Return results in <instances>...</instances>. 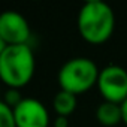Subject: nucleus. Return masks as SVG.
Returning <instances> with one entry per match:
<instances>
[{"mask_svg": "<svg viewBox=\"0 0 127 127\" xmlns=\"http://www.w3.org/2000/svg\"><path fill=\"white\" fill-rule=\"evenodd\" d=\"M115 29V15L112 8L102 0L85 2L78 14V30L81 37L91 43L100 45L111 39Z\"/></svg>", "mask_w": 127, "mask_h": 127, "instance_id": "obj_1", "label": "nucleus"}, {"mask_svg": "<svg viewBox=\"0 0 127 127\" xmlns=\"http://www.w3.org/2000/svg\"><path fill=\"white\" fill-rule=\"evenodd\" d=\"M99 73L100 70L91 58L75 57L60 67L57 78L61 90L78 96L97 85Z\"/></svg>", "mask_w": 127, "mask_h": 127, "instance_id": "obj_3", "label": "nucleus"}, {"mask_svg": "<svg viewBox=\"0 0 127 127\" xmlns=\"http://www.w3.org/2000/svg\"><path fill=\"white\" fill-rule=\"evenodd\" d=\"M34 54L29 43L8 45L0 54V81L8 88H23L34 75Z\"/></svg>", "mask_w": 127, "mask_h": 127, "instance_id": "obj_2", "label": "nucleus"}, {"mask_svg": "<svg viewBox=\"0 0 127 127\" xmlns=\"http://www.w3.org/2000/svg\"><path fill=\"white\" fill-rule=\"evenodd\" d=\"M96 118L105 127H114V126L120 124L123 121L121 105L103 100L96 109Z\"/></svg>", "mask_w": 127, "mask_h": 127, "instance_id": "obj_7", "label": "nucleus"}, {"mask_svg": "<svg viewBox=\"0 0 127 127\" xmlns=\"http://www.w3.org/2000/svg\"><path fill=\"white\" fill-rule=\"evenodd\" d=\"M121 112H123V123L127 126V99L121 103Z\"/></svg>", "mask_w": 127, "mask_h": 127, "instance_id": "obj_12", "label": "nucleus"}, {"mask_svg": "<svg viewBox=\"0 0 127 127\" xmlns=\"http://www.w3.org/2000/svg\"><path fill=\"white\" fill-rule=\"evenodd\" d=\"M23 99H24V97L21 96V91H20L18 88H8L2 100H3L9 108H12V109H14L15 106H18V105L21 103V100H23Z\"/></svg>", "mask_w": 127, "mask_h": 127, "instance_id": "obj_10", "label": "nucleus"}, {"mask_svg": "<svg viewBox=\"0 0 127 127\" xmlns=\"http://www.w3.org/2000/svg\"><path fill=\"white\" fill-rule=\"evenodd\" d=\"M0 127H17L14 109L9 108L3 100H0Z\"/></svg>", "mask_w": 127, "mask_h": 127, "instance_id": "obj_9", "label": "nucleus"}, {"mask_svg": "<svg viewBox=\"0 0 127 127\" xmlns=\"http://www.w3.org/2000/svg\"><path fill=\"white\" fill-rule=\"evenodd\" d=\"M0 37L5 45H26L30 37V26L27 20L15 11L0 14Z\"/></svg>", "mask_w": 127, "mask_h": 127, "instance_id": "obj_5", "label": "nucleus"}, {"mask_svg": "<svg viewBox=\"0 0 127 127\" xmlns=\"http://www.w3.org/2000/svg\"><path fill=\"white\" fill-rule=\"evenodd\" d=\"M97 88L105 102L121 105L127 99V70L117 64L103 67L99 73Z\"/></svg>", "mask_w": 127, "mask_h": 127, "instance_id": "obj_4", "label": "nucleus"}, {"mask_svg": "<svg viewBox=\"0 0 127 127\" xmlns=\"http://www.w3.org/2000/svg\"><path fill=\"white\" fill-rule=\"evenodd\" d=\"M76 105H78L76 96L64 90H60L52 100V108L58 117H69L76 109Z\"/></svg>", "mask_w": 127, "mask_h": 127, "instance_id": "obj_8", "label": "nucleus"}, {"mask_svg": "<svg viewBox=\"0 0 127 127\" xmlns=\"http://www.w3.org/2000/svg\"><path fill=\"white\" fill-rule=\"evenodd\" d=\"M5 46H6V45H5V42L2 40V37H0V54H2V52H3V49H5Z\"/></svg>", "mask_w": 127, "mask_h": 127, "instance_id": "obj_13", "label": "nucleus"}, {"mask_svg": "<svg viewBox=\"0 0 127 127\" xmlns=\"http://www.w3.org/2000/svg\"><path fill=\"white\" fill-rule=\"evenodd\" d=\"M17 127H48L49 114L42 102L32 97H24L18 106L14 108Z\"/></svg>", "mask_w": 127, "mask_h": 127, "instance_id": "obj_6", "label": "nucleus"}, {"mask_svg": "<svg viewBox=\"0 0 127 127\" xmlns=\"http://www.w3.org/2000/svg\"><path fill=\"white\" fill-rule=\"evenodd\" d=\"M54 127H69V120L67 117H58L54 120Z\"/></svg>", "mask_w": 127, "mask_h": 127, "instance_id": "obj_11", "label": "nucleus"}]
</instances>
